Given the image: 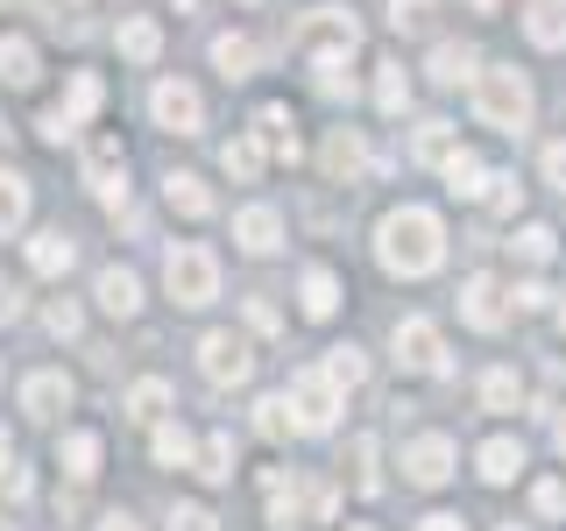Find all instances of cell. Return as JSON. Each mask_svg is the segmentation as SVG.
Returning <instances> with one entry per match:
<instances>
[{"instance_id": "obj_25", "label": "cell", "mask_w": 566, "mask_h": 531, "mask_svg": "<svg viewBox=\"0 0 566 531\" xmlns=\"http://www.w3.org/2000/svg\"><path fill=\"white\" fill-rule=\"evenodd\" d=\"M474 71H482V58H474L468 43H439L432 50V85H474Z\"/></svg>"}, {"instance_id": "obj_35", "label": "cell", "mask_w": 566, "mask_h": 531, "mask_svg": "<svg viewBox=\"0 0 566 531\" xmlns=\"http://www.w3.org/2000/svg\"><path fill=\"white\" fill-rule=\"evenodd\" d=\"M376 106H382V114H403V106H411V79H403V64H376Z\"/></svg>"}, {"instance_id": "obj_27", "label": "cell", "mask_w": 566, "mask_h": 531, "mask_svg": "<svg viewBox=\"0 0 566 531\" xmlns=\"http://www.w3.org/2000/svg\"><path fill=\"white\" fill-rule=\"evenodd\" d=\"M120 412H128L135 425H156V418L170 412V383H164V376H142V383L128 389V404H120Z\"/></svg>"}, {"instance_id": "obj_29", "label": "cell", "mask_w": 566, "mask_h": 531, "mask_svg": "<svg viewBox=\"0 0 566 531\" xmlns=\"http://www.w3.org/2000/svg\"><path fill=\"white\" fill-rule=\"evenodd\" d=\"M71 256H78V248H71V235H35V241H29V270H35V277H64Z\"/></svg>"}, {"instance_id": "obj_41", "label": "cell", "mask_w": 566, "mask_h": 531, "mask_svg": "<svg viewBox=\"0 0 566 531\" xmlns=\"http://www.w3.org/2000/svg\"><path fill=\"white\" fill-rule=\"evenodd\" d=\"M297 524H305V503H297V496H270V531H297Z\"/></svg>"}, {"instance_id": "obj_32", "label": "cell", "mask_w": 566, "mask_h": 531, "mask_svg": "<svg viewBox=\"0 0 566 531\" xmlns=\"http://www.w3.org/2000/svg\"><path fill=\"white\" fill-rule=\"evenodd\" d=\"M460 149V135H453V121H424V128L411 135V156L418 164H447V156Z\"/></svg>"}, {"instance_id": "obj_13", "label": "cell", "mask_w": 566, "mask_h": 531, "mask_svg": "<svg viewBox=\"0 0 566 531\" xmlns=\"http://www.w3.org/2000/svg\"><path fill=\"white\" fill-rule=\"evenodd\" d=\"M234 241L248 248V256H270V248L283 241V212L276 206H241L234 212Z\"/></svg>"}, {"instance_id": "obj_62", "label": "cell", "mask_w": 566, "mask_h": 531, "mask_svg": "<svg viewBox=\"0 0 566 531\" xmlns=\"http://www.w3.org/2000/svg\"><path fill=\"white\" fill-rule=\"evenodd\" d=\"M354 531H368V524H354Z\"/></svg>"}, {"instance_id": "obj_33", "label": "cell", "mask_w": 566, "mask_h": 531, "mask_svg": "<svg viewBox=\"0 0 566 531\" xmlns=\"http://www.w3.org/2000/svg\"><path fill=\"white\" fill-rule=\"evenodd\" d=\"M156 460H164V468H199V447H191L185 425H164V418H156Z\"/></svg>"}, {"instance_id": "obj_21", "label": "cell", "mask_w": 566, "mask_h": 531, "mask_svg": "<svg viewBox=\"0 0 566 531\" xmlns=\"http://www.w3.org/2000/svg\"><path fill=\"white\" fill-rule=\"evenodd\" d=\"M297 305H305V319H333V312H340V277L312 262V270L297 277Z\"/></svg>"}, {"instance_id": "obj_59", "label": "cell", "mask_w": 566, "mask_h": 531, "mask_svg": "<svg viewBox=\"0 0 566 531\" xmlns=\"http://www.w3.org/2000/svg\"><path fill=\"white\" fill-rule=\"evenodd\" d=\"M468 8H482V14H489V8H495V0H468Z\"/></svg>"}, {"instance_id": "obj_36", "label": "cell", "mask_w": 566, "mask_h": 531, "mask_svg": "<svg viewBox=\"0 0 566 531\" xmlns=\"http://www.w3.org/2000/svg\"><path fill=\"white\" fill-rule=\"evenodd\" d=\"M432 14H439V0H389V29L397 35H424Z\"/></svg>"}, {"instance_id": "obj_61", "label": "cell", "mask_w": 566, "mask_h": 531, "mask_svg": "<svg viewBox=\"0 0 566 531\" xmlns=\"http://www.w3.org/2000/svg\"><path fill=\"white\" fill-rule=\"evenodd\" d=\"M0 531H14V524H8V518H0Z\"/></svg>"}, {"instance_id": "obj_6", "label": "cell", "mask_w": 566, "mask_h": 531, "mask_svg": "<svg viewBox=\"0 0 566 531\" xmlns=\"http://www.w3.org/2000/svg\"><path fill=\"white\" fill-rule=\"evenodd\" d=\"M99 100H106V85L93 79V71H78V79H71V93H64V106H50V114L35 121V128H43V142H71L85 121L99 114Z\"/></svg>"}, {"instance_id": "obj_57", "label": "cell", "mask_w": 566, "mask_h": 531, "mask_svg": "<svg viewBox=\"0 0 566 531\" xmlns=\"http://www.w3.org/2000/svg\"><path fill=\"white\" fill-rule=\"evenodd\" d=\"M8 460H14V454H8V433H0V468H8Z\"/></svg>"}, {"instance_id": "obj_9", "label": "cell", "mask_w": 566, "mask_h": 531, "mask_svg": "<svg viewBox=\"0 0 566 531\" xmlns=\"http://www.w3.org/2000/svg\"><path fill=\"white\" fill-rule=\"evenodd\" d=\"M397 368H411V376H447V341H439L432 319H403L397 326Z\"/></svg>"}, {"instance_id": "obj_3", "label": "cell", "mask_w": 566, "mask_h": 531, "mask_svg": "<svg viewBox=\"0 0 566 531\" xmlns=\"http://www.w3.org/2000/svg\"><path fill=\"white\" fill-rule=\"evenodd\" d=\"M164 291H170L185 312L212 305V298H220V256H212V248H199V241H177L170 256H164Z\"/></svg>"}, {"instance_id": "obj_14", "label": "cell", "mask_w": 566, "mask_h": 531, "mask_svg": "<svg viewBox=\"0 0 566 531\" xmlns=\"http://www.w3.org/2000/svg\"><path fill=\"white\" fill-rule=\"evenodd\" d=\"M503 283H495V277H474L468 283V291H460V319H468V326H482V333H495V326H503Z\"/></svg>"}, {"instance_id": "obj_64", "label": "cell", "mask_w": 566, "mask_h": 531, "mask_svg": "<svg viewBox=\"0 0 566 531\" xmlns=\"http://www.w3.org/2000/svg\"><path fill=\"white\" fill-rule=\"evenodd\" d=\"M248 8H255V0H248Z\"/></svg>"}, {"instance_id": "obj_39", "label": "cell", "mask_w": 566, "mask_h": 531, "mask_svg": "<svg viewBox=\"0 0 566 531\" xmlns=\"http://www.w3.org/2000/svg\"><path fill=\"white\" fill-rule=\"evenodd\" d=\"M318 368H326V376L340 383V389H361V376H368L361 347H333V354H326V362H318Z\"/></svg>"}, {"instance_id": "obj_40", "label": "cell", "mask_w": 566, "mask_h": 531, "mask_svg": "<svg viewBox=\"0 0 566 531\" xmlns=\"http://www.w3.org/2000/svg\"><path fill=\"white\" fill-rule=\"evenodd\" d=\"M255 425H262V439H291V433H297L291 397H262V404H255Z\"/></svg>"}, {"instance_id": "obj_4", "label": "cell", "mask_w": 566, "mask_h": 531, "mask_svg": "<svg viewBox=\"0 0 566 531\" xmlns=\"http://www.w3.org/2000/svg\"><path fill=\"white\" fill-rule=\"evenodd\" d=\"M291 43H297V58H312V64H340V58L361 50V22H354L347 8H312Z\"/></svg>"}, {"instance_id": "obj_60", "label": "cell", "mask_w": 566, "mask_h": 531, "mask_svg": "<svg viewBox=\"0 0 566 531\" xmlns=\"http://www.w3.org/2000/svg\"><path fill=\"white\" fill-rule=\"evenodd\" d=\"M559 333H566V305H559Z\"/></svg>"}, {"instance_id": "obj_15", "label": "cell", "mask_w": 566, "mask_h": 531, "mask_svg": "<svg viewBox=\"0 0 566 531\" xmlns=\"http://www.w3.org/2000/svg\"><path fill=\"white\" fill-rule=\"evenodd\" d=\"M64 404H71V383L57 376V368H35V376L22 383V412H29V418H43V425H50V418L64 412Z\"/></svg>"}, {"instance_id": "obj_2", "label": "cell", "mask_w": 566, "mask_h": 531, "mask_svg": "<svg viewBox=\"0 0 566 531\" xmlns=\"http://www.w3.org/2000/svg\"><path fill=\"white\" fill-rule=\"evenodd\" d=\"M474 114H482V128L524 135V128H531V85H524L510 64H489V71H474Z\"/></svg>"}, {"instance_id": "obj_8", "label": "cell", "mask_w": 566, "mask_h": 531, "mask_svg": "<svg viewBox=\"0 0 566 531\" xmlns=\"http://www.w3.org/2000/svg\"><path fill=\"white\" fill-rule=\"evenodd\" d=\"M199 368H206V383L234 389V383L255 376V354H248L241 333H206V341H199Z\"/></svg>"}, {"instance_id": "obj_52", "label": "cell", "mask_w": 566, "mask_h": 531, "mask_svg": "<svg viewBox=\"0 0 566 531\" xmlns=\"http://www.w3.org/2000/svg\"><path fill=\"white\" fill-rule=\"evenodd\" d=\"M545 305V283H517V312H538Z\"/></svg>"}, {"instance_id": "obj_10", "label": "cell", "mask_w": 566, "mask_h": 531, "mask_svg": "<svg viewBox=\"0 0 566 531\" xmlns=\"http://www.w3.org/2000/svg\"><path fill=\"white\" fill-rule=\"evenodd\" d=\"M453 475V439L447 433H424L403 447V482H418V489H439Z\"/></svg>"}, {"instance_id": "obj_63", "label": "cell", "mask_w": 566, "mask_h": 531, "mask_svg": "<svg viewBox=\"0 0 566 531\" xmlns=\"http://www.w3.org/2000/svg\"><path fill=\"white\" fill-rule=\"evenodd\" d=\"M71 8H78V0H71Z\"/></svg>"}, {"instance_id": "obj_18", "label": "cell", "mask_w": 566, "mask_h": 531, "mask_svg": "<svg viewBox=\"0 0 566 531\" xmlns=\"http://www.w3.org/2000/svg\"><path fill=\"white\" fill-rule=\"evenodd\" d=\"M376 460H382L376 433H354V439H347V460H340V468H347L354 496H376V489H382V468H376Z\"/></svg>"}, {"instance_id": "obj_20", "label": "cell", "mask_w": 566, "mask_h": 531, "mask_svg": "<svg viewBox=\"0 0 566 531\" xmlns=\"http://www.w3.org/2000/svg\"><path fill=\"white\" fill-rule=\"evenodd\" d=\"M524 29L538 50H566V0H524Z\"/></svg>"}, {"instance_id": "obj_54", "label": "cell", "mask_w": 566, "mask_h": 531, "mask_svg": "<svg viewBox=\"0 0 566 531\" xmlns=\"http://www.w3.org/2000/svg\"><path fill=\"white\" fill-rule=\"evenodd\" d=\"M0 8H14V14H43V22H57V14H50V0H0Z\"/></svg>"}, {"instance_id": "obj_16", "label": "cell", "mask_w": 566, "mask_h": 531, "mask_svg": "<svg viewBox=\"0 0 566 531\" xmlns=\"http://www.w3.org/2000/svg\"><path fill=\"white\" fill-rule=\"evenodd\" d=\"M35 79H43V58H35V43H29V35H0V85L29 93Z\"/></svg>"}, {"instance_id": "obj_19", "label": "cell", "mask_w": 566, "mask_h": 531, "mask_svg": "<svg viewBox=\"0 0 566 531\" xmlns=\"http://www.w3.org/2000/svg\"><path fill=\"white\" fill-rule=\"evenodd\" d=\"M114 43H120V58H128V64H156V58H164V29H156L149 14H128V22L114 29Z\"/></svg>"}, {"instance_id": "obj_30", "label": "cell", "mask_w": 566, "mask_h": 531, "mask_svg": "<svg viewBox=\"0 0 566 531\" xmlns=\"http://www.w3.org/2000/svg\"><path fill=\"white\" fill-rule=\"evenodd\" d=\"M255 58H262V50L248 43V35H212V64H220V79H248Z\"/></svg>"}, {"instance_id": "obj_31", "label": "cell", "mask_w": 566, "mask_h": 531, "mask_svg": "<svg viewBox=\"0 0 566 531\" xmlns=\"http://www.w3.org/2000/svg\"><path fill=\"white\" fill-rule=\"evenodd\" d=\"M255 135H262V149H276L283 164H297V135H291V114H283V106H262Z\"/></svg>"}, {"instance_id": "obj_12", "label": "cell", "mask_w": 566, "mask_h": 531, "mask_svg": "<svg viewBox=\"0 0 566 531\" xmlns=\"http://www.w3.org/2000/svg\"><path fill=\"white\" fill-rule=\"evenodd\" d=\"M318 164H326L333 185H361V170H368L361 135H354V128H333V135H326V149H318Z\"/></svg>"}, {"instance_id": "obj_42", "label": "cell", "mask_w": 566, "mask_h": 531, "mask_svg": "<svg viewBox=\"0 0 566 531\" xmlns=\"http://www.w3.org/2000/svg\"><path fill=\"white\" fill-rule=\"evenodd\" d=\"M517 256L524 262H553V227H524V235H517Z\"/></svg>"}, {"instance_id": "obj_49", "label": "cell", "mask_w": 566, "mask_h": 531, "mask_svg": "<svg viewBox=\"0 0 566 531\" xmlns=\"http://www.w3.org/2000/svg\"><path fill=\"white\" fill-rule=\"evenodd\" d=\"M545 185L566 191V142H553V149H545Z\"/></svg>"}, {"instance_id": "obj_53", "label": "cell", "mask_w": 566, "mask_h": 531, "mask_svg": "<svg viewBox=\"0 0 566 531\" xmlns=\"http://www.w3.org/2000/svg\"><path fill=\"white\" fill-rule=\"evenodd\" d=\"M99 531H142V524L128 518V510H99Z\"/></svg>"}, {"instance_id": "obj_38", "label": "cell", "mask_w": 566, "mask_h": 531, "mask_svg": "<svg viewBox=\"0 0 566 531\" xmlns=\"http://www.w3.org/2000/svg\"><path fill=\"white\" fill-rule=\"evenodd\" d=\"M199 475H206V482H227V475H234V439H227V433H212L199 447Z\"/></svg>"}, {"instance_id": "obj_55", "label": "cell", "mask_w": 566, "mask_h": 531, "mask_svg": "<svg viewBox=\"0 0 566 531\" xmlns=\"http://www.w3.org/2000/svg\"><path fill=\"white\" fill-rule=\"evenodd\" d=\"M418 531H468V524H460V518H453V510H432V518H424Z\"/></svg>"}, {"instance_id": "obj_45", "label": "cell", "mask_w": 566, "mask_h": 531, "mask_svg": "<svg viewBox=\"0 0 566 531\" xmlns=\"http://www.w3.org/2000/svg\"><path fill=\"white\" fill-rule=\"evenodd\" d=\"M333 503H340V489H333V482H312V489H305V510H312L318 524L333 518Z\"/></svg>"}, {"instance_id": "obj_22", "label": "cell", "mask_w": 566, "mask_h": 531, "mask_svg": "<svg viewBox=\"0 0 566 531\" xmlns=\"http://www.w3.org/2000/svg\"><path fill=\"white\" fill-rule=\"evenodd\" d=\"M99 433H64L57 439V460H64V475H71V482H93V475H99Z\"/></svg>"}, {"instance_id": "obj_5", "label": "cell", "mask_w": 566, "mask_h": 531, "mask_svg": "<svg viewBox=\"0 0 566 531\" xmlns=\"http://www.w3.org/2000/svg\"><path fill=\"white\" fill-rule=\"evenodd\" d=\"M291 418L297 433H333V418H340V383L326 376V368H305V376H291Z\"/></svg>"}, {"instance_id": "obj_44", "label": "cell", "mask_w": 566, "mask_h": 531, "mask_svg": "<svg viewBox=\"0 0 566 531\" xmlns=\"http://www.w3.org/2000/svg\"><path fill=\"white\" fill-rule=\"evenodd\" d=\"M170 531H212V510L206 503H177L170 510Z\"/></svg>"}, {"instance_id": "obj_24", "label": "cell", "mask_w": 566, "mask_h": 531, "mask_svg": "<svg viewBox=\"0 0 566 531\" xmlns=\"http://www.w3.org/2000/svg\"><path fill=\"white\" fill-rule=\"evenodd\" d=\"M164 199H170V212H185V220H206V212H212V191L191 170H170L164 177Z\"/></svg>"}, {"instance_id": "obj_23", "label": "cell", "mask_w": 566, "mask_h": 531, "mask_svg": "<svg viewBox=\"0 0 566 531\" xmlns=\"http://www.w3.org/2000/svg\"><path fill=\"white\" fill-rule=\"evenodd\" d=\"M439 170H447V191H453V199H489V170H482V156L453 149Z\"/></svg>"}, {"instance_id": "obj_43", "label": "cell", "mask_w": 566, "mask_h": 531, "mask_svg": "<svg viewBox=\"0 0 566 531\" xmlns=\"http://www.w3.org/2000/svg\"><path fill=\"white\" fill-rule=\"evenodd\" d=\"M43 326H50V333H57V341H71V333H78V326H85V319H78V305H71V298H57V305H50V312H43Z\"/></svg>"}, {"instance_id": "obj_46", "label": "cell", "mask_w": 566, "mask_h": 531, "mask_svg": "<svg viewBox=\"0 0 566 531\" xmlns=\"http://www.w3.org/2000/svg\"><path fill=\"white\" fill-rule=\"evenodd\" d=\"M531 503H538V518H566V489L559 482H538V489H531Z\"/></svg>"}, {"instance_id": "obj_11", "label": "cell", "mask_w": 566, "mask_h": 531, "mask_svg": "<svg viewBox=\"0 0 566 531\" xmlns=\"http://www.w3.org/2000/svg\"><path fill=\"white\" fill-rule=\"evenodd\" d=\"M120 170H128V156H120L114 135H93V142H85V185H93L106 206H120V191H128V185H120Z\"/></svg>"}, {"instance_id": "obj_37", "label": "cell", "mask_w": 566, "mask_h": 531, "mask_svg": "<svg viewBox=\"0 0 566 531\" xmlns=\"http://www.w3.org/2000/svg\"><path fill=\"white\" fill-rule=\"evenodd\" d=\"M482 404H489V412H517V404H524L517 376H510V368H489V376H482Z\"/></svg>"}, {"instance_id": "obj_26", "label": "cell", "mask_w": 566, "mask_h": 531, "mask_svg": "<svg viewBox=\"0 0 566 531\" xmlns=\"http://www.w3.org/2000/svg\"><path fill=\"white\" fill-rule=\"evenodd\" d=\"M474 468H482V482H495V489H503V482H517V468H524V447H517V439H489V447L474 454Z\"/></svg>"}, {"instance_id": "obj_58", "label": "cell", "mask_w": 566, "mask_h": 531, "mask_svg": "<svg viewBox=\"0 0 566 531\" xmlns=\"http://www.w3.org/2000/svg\"><path fill=\"white\" fill-rule=\"evenodd\" d=\"M559 454H566V412H559Z\"/></svg>"}, {"instance_id": "obj_51", "label": "cell", "mask_w": 566, "mask_h": 531, "mask_svg": "<svg viewBox=\"0 0 566 531\" xmlns=\"http://www.w3.org/2000/svg\"><path fill=\"white\" fill-rule=\"evenodd\" d=\"M14 312H22V298H14V283L0 277V326H14Z\"/></svg>"}, {"instance_id": "obj_7", "label": "cell", "mask_w": 566, "mask_h": 531, "mask_svg": "<svg viewBox=\"0 0 566 531\" xmlns=\"http://www.w3.org/2000/svg\"><path fill=\"white\" fill-rule=\"evenodd\" d=\"M149 114H156V128H170V135H199L206 128V100H199V85H185V79H156Z\"/></svg>"}, {"instance_id": "obj_34", "label": "cell", "mask_w": 566, "mask_h": 531, "mask_svg": "<svg viewBox=\"0 0 566 531\" xmlns=\"http://www.w3.org/2000/svg\"><path fill=\"white\" fill-rule=\"evenodd\" d=\"M220 170L241 177V185H248V177H262V135H234V142L220 149Z\"/></svg>"}, {"instance_id": "obj_48", "label": "cell", "mask_w": 566, "mask_h": 531, "mask_svg": "<svg viewBox=\"0 0 566 531\" xmlns=\"http://www.w3.org/2000/svg\"><path fill=\"white\" fill-rule=\"evenodd\" d=\"M29 489H35V482H29V468H14V460H8V468H0V496H8V503H22Z\"/></svg>"}, {"instance_id": "obj_56", "label": "cell", "mask_w": 566, "mask_h": 531, "mask_svg": "<svg viewBox=\"0 0 566 531\" xmlns=\"http://www.w3.org/2000/svg\"><path fill=\"white\" fill-rule=\"evenodd\" d=\"M206 8V0H177V14H199Z\"/></svg>"}, {"instance_id": "obj_1", "label": "cell", "mask_w": 566, "mask_h": 531, "mask_svg": "<svg viewBox=\"0 0 566 531\" xmlns=\"http://www.w3.org/2000/svg\"><path fill=\"white\" fill-rule=\"evenodd\" d=\"M376 256H382L389 277H432L439 262H447V227L424 206H397L376 235Z\"/></svg>"}, {"instance_id": "obj_28", "label": "cell", "mask_w": 566, "mask_h": 531, "mask_svg": "<svg viewBox=\"0 0 566 531\" xmlns=\"http://www.w3.org/2000/svg\"><path fill=\"white\" fill-rule=\"evenodd\" d=\"M22 220H29V177L0 170V235H22Z\"/></svg>"}, {"instance_id": "obj_47", "label": "cell", "mask_w": 566, "mask_h": 531, "mask_svg": "<svg viewBox=\"0 0 566 531\" xmlns=\"http://www.w3.org/2000/svg\"><path fill=\"white\" fill-rule=\"evenodd\" d=\"M517 199H524L517 177H489V206H495V212H517Z\"/></svg>"}, {"instance_id": "obj_50", "label": "cell", "mask_w": 566, "mask_h": 531, "mask_svg": "<svg viewBox=\"0 0 566 531\" xmlns=\"http://www.w3.org/2000/svg\"><path fill=\"white\" fill-rule=\"evenodd\" d=\"M248 326H255V333H276V312L262 305V298H248Z\"/></svg>"}, {"instance_id": "obj_17", "label": "cell", "mask_w": 566, "mask_h": 531, "mask_svg": "<svg viewBox=\"0 0 566 531\" xmlns=\"http://www.w3.org/2000/svg\"><path fill=\"white\" fill-rule=\"evenodd\" d=\"M93 298H99L114 319H135V312H142V283H135V270H120V262H106V270H99Z\"/></svg>"}]
</instances>
